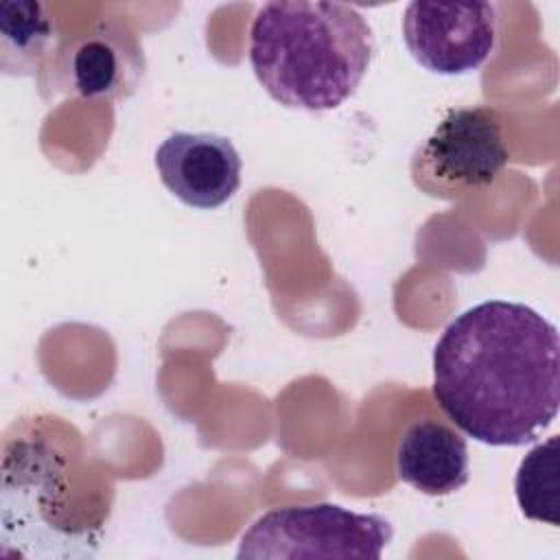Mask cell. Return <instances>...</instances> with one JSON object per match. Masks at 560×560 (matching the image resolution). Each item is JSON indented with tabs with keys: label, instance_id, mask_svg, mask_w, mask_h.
Listing matches in <instances>:
<instances>
[{
	"label": "cell",
	"instance_id": "cell-5",
	"mask_svg": "<svg viewBox=\"0 0 560 560\" xmlns=\"http://www.w3.org/2000/svg\"><path fill=\"white\" fill-rule=\"evenodd\" d=\"M499 18L492 2H409L402 39L429 72L455 77L483 66L497 46Z\"/></svg>",
	"mask_w": 560,
	"mask_h": 560
},
{
	"label": "cell",
	"instance_id": "cell-3",
	"mask_svg": "<svg viewBox=\"0 0 560 560\" xmlns=\"http://www.w3.org/2000/svg\"><path fill=\"white\" fill-rule=\"evenodd\" d=\"M394 536L381 514L352 512L337 503L276 508L241 536L236 558H357L378 560Z\"/></svg>",
	"mask_w": 560,
	"mask_h": 560
},
{
	"label": "cell",
	"instance_id": "cell-8",
	"mask_svg": "<svg viewBox=\"0 0 560 560\" xmlns=\"http://www.w3.org/2000/svg\"><path fill=\"white\" fill-rule=\"evenodd\" d=\"M396 472L422 494H453L468 481L466 440L442 422H413L398 440Z\"/></svg>",
	"mask_w": 560,
	"mask_h": 560
},
{
	"label": "cell",
	"instance_id": "cell-2",
	"mask_svg": "<svg viewBox=\"0 0 560 560\" xmlns=\"http://www.w3.org/2000/svg\"><path fill=\"white\" fill-rule=\"evenodd\" d=\"M249 66L284 107L337 109L361 85L374 35L365 15L343 2L276 0L254 13Z\"/></svg>",
	"mask_w": 560,
	"mask_h": 560
},
{
	"label": "cell",
	"instance_id": "cell-7",
	"mask_svg": "<svg viewBox=\"0 0 560 560\" xmlns=\"http://www.w3.org/2000/svg\"><path fill=\"white\" fill-rule=\"evenodd\" d=\"M162 184L186 206L212 210L234 197L243 162L230 138L208 131H175L155 151Z\"/></svg>",
	"mask_w": 560,
	"mask_h": 560
},
{
	"label": "cell",
	"instance_id": "cell-6",
	"mask_svg": "<svg viewBox=\"0 0 560 560\" xmlns=\"http://www.w3.org/2000/svg\"><path fill=\"white\" fill-rule=\"evenodd\" d=\"M144 77V52L136 33L116 20H101L66 42L52 61L57 92L88 101H125Z\"/></svg>",
	"mask_w": 560,
	"mask_h": 560
},
{
	"label": "cell",
	"instance_id": "cell-10",
	"mask_svg": "<svg viewBox=\"0 0 560 560\" xmlns=\"http://www.w3.org/2000/svg\"><path fill=\"white\" fill-rule=\"evenodd\" d=\"M558 435L534 446L518 464L514 492L521 512L553 527L560 525V497H558Z\"/></svg>",
	"mask_w": 560,
	"mask_h": 560
},
{
	"label": "cell",
	"instance_id": "cell-4",
	"mask_svg": "<svg viewBox=\"0 0 560 560\" xmlns=\"http://www.w3.org/2000/svg\"><path fill=\"white\" fill-rule=\"evenodd\" d=\"M510 162L501 116L486 107H457L435 125L416 149L411 175L416 186L440 199H457L494 184Z\"/></svg>",
	"mask_w": 560,
	"mask_h": 560
},
{
	"label": "cell",
	"instance_id": "cell-9",
	"mask_svg": "<svg viewBox=\"0 0 560 560\" xmlns=\"http://www.w3.org/2000/svg\"><path fill=\"white\" fill-rule=\"evenodd\" d=\"M55 39L46 4L35 0L0 2V52L7 74H33Z\"/></svg>",
	"mask_w": 560,
	"mask_h": 560
},
{
	"label": "cell",
	"instance_id": "cell-1",
	"mask_svg": "<svg viewBox=\"0 0 560 560\" xmlns=\"http://www.w3.org/2000/svg\"><path fill=\"white\" fill-rule=\"evenodd\" d=\"M433 398L488 446H523L560 407L558 328L532 306L486 300L459 313L433 348Z\"/></svg>",
	"mask_w": 560,
	"mask_h": 560
}]
</instances>
